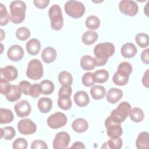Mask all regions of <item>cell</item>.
<instances>
[{"mask_svg": "<svg viewBox=\"0 0 149 149\" xmlns=\"http://www.w3.org/2000/svg\"><path fill=\"white\" fill-rule=\"evenodd\" d=\"M93 75L95 82L98 83H105L109 78V73L105 69H100L96 70L93 73Z\"/></svg>", "mask_w": 149, "mask_h": 149, "instance_id": "cell-30", "label": "cell"}, {"mask_svg": "<svg viewBox=\"0 0 149 149\" xmlns=\"http://www.w3.org/2000/svg\"><path fill=\"white\" fill-rule=\"evenodd\" d=\"M107 145V148L111 149H119L122 147L123 142L120 137H111L109 140L105 143Z\"/></svg>", "mask_w": 149, "mask_h": 149, "instance_id": "cell-38", "label": "cell"}, {"mask_svg": "<svg viewBox=\"0 0 149 149\" xmlns=\"http://www.w3.org/2000/svg\"><path fill=\"white\" fill-rule=\"evenodd\" d=\"M81 81L83 85L86 87L92 86L95 83L93 73L91 72H87L84 74L82 76Z\"/></svg>", "mask_w": 149, "mask_h": 149, "instance_id": "cell-40", "label": "cell"}, {"mask_svg": "<svg viewBox=\"0 0 149 149\" xmlns=\"http://www.w3.org/2000/svg\"><path fill=\"white\" fill-rule=\"evenodd\" d=\"M16 36L17 39L20 41H26L30 36V31L29 29L26 27H21L17 29L16 31Z\"/></svg>", "mask_w": 149, "mask_h": 149, "instance_id": "cell-37", "label": "cell"}, {"mask_svg": "<svg viewBox=\"0 0 149 149\" xmlns=\"http://www.w3.org/2000/svg\"><path fill=\"white\" fill-rule=\"evenodd\" d=\"M12 147L14 149H26L27 147V142L25 139L18 138L13 141Z\"/></svg>", "mask_w": 149, "mask_h": 149, "instance_id": "cell-43", "label": "cell"}, {"mask_svg": "<svg viewBox=\"0 0 149 149\" xmlns=\"http://www.w3.org/2000/svg\"><path fill=\"white\" fill-rule=\"evenodd\" d=\"M17 70L13 66L9 65L0 69V81H13L17 77Z\"/></svg>", "mask_w": 149, "mask_h": 149, "instance_id": "cell-12", "label": "cell"}, {"mask_svg": "<svg viewBox=\"0 0 149 149\" xmlns=\"http://www.w3.org/2000/svg\"><path fill=\"white\" fill-rule=\"evenodd\" d=\"M31 105L26 100H22L15 105V111L16 115L20 118L27 116L31 113Z\"/></svg>", "mask_w": 149, "mask_h": 149, "instance_id": "cell-13", "label": "cell"}, {"mask_svg": "<svg viewBox=\"0 0 149 149\" xmlns=\"http://www.w3.org/2000/svg\"><path fill=\"white\" fill-rule=\"evenodd\" d=\"M31 87V83L26 80H23L19 84V87L20 88L22 93L25 95H29L30 90Z\"/></svg>", "mask_w": 149, "mask_h": 149, "instance_id": "cell-44", "label": "cell"}, {"mask_svg": "<svg viewBox=\"0 0 149 149\" xmlns=\"http://www.w3.org/2000/svg\"><path fill=\"white\" fill-rule=\"evenodd\" d=\"M71 148H85L84 144L80 141H76L70 147Z\"/></svg>", "mask_w": 149, "mask_h": 149, "instance_id": "cell-51", "label": "cell"}, {"mask_svg": "<svg viewBox=\"0 0 149 149\" xmlns=\"http://www.w3.org/2000/svg\"><path fill=\"white\" fill-rule=\"evenodd\" d=\"M56 58V51L55 48L51 47L45 48L41 53L42 61L47 63H50L55 61Z\"/></svg>", "mask_w": 149, "mask_h": 149, "instance_id": "cell-18", "label": "cell"}, {"mask_svg": "<svg viewBox=\"0 0 149 149\" xmlns=\"http://www.w3.org/2000/svg\"><path fill=\"white\" fill-rule=\"evenodd\" d=\"M48 14L51 28L54 30H61L63 25V18L60 6L58 5H53L50 7Z\"/></svg>", "mask_w": 149, "mask_h": 149, "instance_id": "cell-4", "label": "cell"}, {"mask_svg": "<svg viewBox=\"0 0 149 149\" xmlns=\"http://www.w3.org/2000/svg\"><path fill=\"white\" fill-rule=\"evenodd\" d=\"M11 84L9 82L0 81V90L1 94L5 95Z\"/></svg>", "mask_w": 149, "mask_h": 149, "instance_id": "cell-48", "label": "cell"}, {"mask_svg": "<svg viewBox=\"0 0 149 149\" xmlns=\"http://www.w3.org/2000/svg\"><path fill=\"white\" fill-rule=\"evenodd\" d=\"M119 10L123 15L129 16H135L139 10L137 3L132 0H123L119 3Z\"/></svg>", "mask_w": 149, "mask_h": 149, "instance_id": "cell-8", "label": "cell"}, {"mask_svg": "<svg viewBox=\"0 0 149 149\" xmlns=\"http://www.w3.org/2000/svg\"><path fill=\"white\" fill-rule=\"evenodd\" d=\"M52 101L48 97L40 98L38 101V107L42 113H47L52 108Z\"/></svg>", "mask_w": 149, "mask_h": 149, "instance_id": "cell-24", "label": "cell"}, {"mask_svg": "<svg viewBox=\"0 0 149 149\" xmlns=\"http://www.w3.org/2000/svg\"><path fill=\"white\" fill-rule=\"evenodd\" d=\"M72 126L74 132L80 133L87 130L88 123L87 120L83 118H77L73 122Z\"/></svg>", "mask_w": 149, "mask_h": 149, "instance_id": "cell-22", "label": "cell"}, {"mask_svg": "<svg viewBox=\"0 0 149 149\" xmlns=\"http://www.w3.org/2000/svg\"><path fill=\"white\" fill-rule=\"evenodd\" d=\"M80 66L84 70L94 69L95 67L94 58L88 55L83 56L80 59Z\"/></svg>", "mask_w": 149, "mask_h": 149, "instance_id": "cell-23", "label": "cell"}, {"mask_svg": "<svg viewBox=\"0 0 149 149\" xmlns=\"http://www.w3.org/2000/svg\"><path fill=\"white\" fill-rule=\"evenodd\" d=\"M148 70L147 69L146 71L144 72V75L142 78V83L144 86L146 88H148L149 87V81H148Z\"/></svg>", "mask_w": 149, "mask_h": 149, "instance_id": "cell-50", "label": "cell"}, {"mask_svg": "<svg viewBox=\"0 0 149 149\" xmlns=\"http://www.w3.org/2000/svg\"><path fill=\"white\" fill-rule=\"evenodd\" d=\"M116 72L123 76L129 77L132 72V66L128 62H122L119 65Z\"/></svg>", "mask_w": 149, "mask_h": 149, "instance_id": "cell-31", "label": "cell"}, {"mask_svg": "<svg viewBox=\"0 0 149 149\" xmlns=\"http://www.w3.org/2000/svg\"><path fill=\"white\" fill-rule=\"evenodd\" d=\"M16 135V132L12 126H6L1 129V137L5 140H10L12 139Z\"/></svg>", "mask_w": 149, "mask_h": 149, "instance_id": "cell-34", "label": "cell"}, {"mask_svg": "<svg viewBox=\"0 0 149 149\" xmlns=\"http://www.w3.org/2000/svg\"><path fill=\"white\" fill-rule=\"evenodd\" d=\"M129 80V77H126L125 76H123L118 72H115L113 76L112 80L113 82L118 86H123L126 85Z\"/></svg>", "mask_w": 149, "mask_h": 149, "instance_id": "cell-39", "label": "cell"}, {"mask_svg": "<svg viewBox=\"0 0 149 149\" xmlns=\"http://www.w3.org/2000/svg\"><path fill=\"white\" fill-rule=\"evenodd\" d=\"M105 126L107 129V135L110 137H120L123 133V130L120 123L114 122L110 116H108L106 119Z\"/></svg>", "mask_w": 149, "mask_h": 149, "instance_id": "cell-9", "label": "cell"}, {"mask_svg": "<svg viewBox=\"0 0 149 149\" xmlns=\"http://www.w3.org/2000/svg\"><path fill=\"white\" fill-rule=\"evenodd\" d=\"M136 147L139 149H147L149 148V134L148 132L140 133L136 141Z\"/></svg>", "mask_w": 149, "mask_h": 149, "instance_id": "cell-21", "label": "cell"}, {"mask_svg": "<svg viewBox=\"0 0 149 149\" xmlns=\"http://www.w3.org/2000/svg\"><path fill=\"white\" fill-rule=\"evenodd\" d=\"M130 109L131 105L130 104L126 101H123L111 112L109 116L114 122L120 123L125 120Z\"/></svg>", "mask_w": 149, "mask_h": 149, "instance_id": "cell-3", "label": "cell"}, {"mask_svg": "<svg viewBox=\"0 0 149 149\" xmlns=\"http://www.w3.org/2000/svg\"><path fill=\"white\" fill-rule=\"evenodd\" d=\"M22 91L19 86L11 85L5 94L6 98L10 102H15L21 97Z\"/></svg>", "mask_w": 149, "mask_h": 149, "instance_id": "cell-16", "label": "cell"}, {"mask_svg": "<svg viewBox=\"0 0 149 149\" xmlns=\"http://www.w3.org/2000/svg\"><path fill=\"white\" fill-rule=\"evenodd\" d=\"M86 26L89 29L97 30L100 26V20L99 18L95 16H90L86 20Z\"/></svg>", "mask_w": 149, "mask_h": 149, "instance_id": "cell-33", "label": "cell"}, {"mask_svg": "<svg viewBox=\"0 0 149 149\" xmlns=\"http://www.w3.org/2000/svg\"><path fill=\"white\" fill-rule=\"evenodd\" d=\"M41 93L42 94L49 95L54 92V84L49 80H44L40 83Z\"/></svg>", "mask_w": 149, "mask_h": 149, "instance_id": "cell-29", "label": "cell"}, {"mask_svg": "<svg viewBox=\"0 0 149 149\" xmlns=\"http://www.w3.org/2000/svg\"><path fill=\"white\" fill-rule=\"evenodd\" d=\"M115 50V46L111 42H107L97 44L94 49L95 66L105 65L108 59L113 55Z\"/></svg>", "mask_w": 149, "mask_h": 149, "instance_id": "cell-1", "label": "cell"}, {"mask_svg": "<svg viewBox=\"0 0 149 149\" xmlns=\"http://www.w3.org/2000/svg\"><path fill=\"white\" fill-rule=\"evenodd\" d=\"M137 49L136 46L131 42H127L122 45L120 52L122 55L126 58L134 57L137 54Z\"/></svg>", "mask_w": 149, "mask_h": 149, "instance_id": "cell-19", "label": "cell"}, {"mask_svg": "<svg viewBox=\"0 0 149 149\" xmlns=\"http://www.w3.org/2000/svg\"><path fill=\"white\" fill-rule=\"evenodd\" d=\"M148 51H149V49L147 48L145 50H143L141 54V59L142 62L147 65L149 64Z\"/></svg>", "mask_w": 149, "mask_h": 149, "instance_id": "cell-49", "label": "cell"}, {"mask_svg": "<svg viewBox=\"0 0 149 149\" xmlns=\"http://www.w3.org/2000/svg\"><path fill=\"white\" fill-rule=\"evenodd\" d=\"M68 121L66 116L60 112L54 113L47 119V124L52 129H56L65 126Z\"/></svg>", "mask_w": 149, "mask_h": 149, "instance_id": "cell-7", "label": "cell"}, {"mask_svg": "<svg viewBox=\"0 0 149 149\" xmlns=\"http://www.w3.org/2000/svg\"><path fill=\"white\" fill-rule=\"evenodd\" d=\"M34 5L39 9H44L48 6L49 3V0H34L33 1Z\"/></svg>", "mask_w": 149, "mask_h": 149, "instance_id": "cell-47", "label": "cell"}, {"mask_svg": "<svg viewBox=\"0 0 149 149\" xmlns=\"http://www.w3.org/2000/svg\"><path fill=\"white\" fill-rule=\"evenodd\" d=\"M58 80L62 86H71L73 83V77L68 72L62 71L58 75Z\"/></svg>", "mask_w": 149, "mask_h": 149, "instance_id": "cell-32", "label": "cell"}, {"mask_svg": "<svg viewBox=\"0 0 149 149\" xmlns=\"http://www.w3.org/2000/svg\"><path fill=\"white\" fill-rule=\"evenodd\" d=\"M74 101L76 104L80 107L87 106L89 102L90 98L87 93L84 91H77L74 95Z\"/></svg>", "mask_w": 149, "mask_h": 149, "instance_id": "cell-17", "label": "cell"}, {"mask_svg": "<svg viewBox=\"0 0 149 149\" xmlns=\"http://www.w3.org/2000/svg\"><path fill=\"white\" fill-rule=\"evenodd\" d=\"M148 4H149V2H147V3L146 4V6H145V8H144V12H145L146 15L147 16H148V13H147V10H148V9H147V7H148Z\"/></svg>", "mask_w": 149, "mask_h": 149, "instance_id": "cell-52", "label": "cell"}, {"mask_svg": "<svg viewBox=\"0 0 149 149\" xmlns=\"http://www.w3.org/2000/svg\"><path fill=\"white\" fill-rule=\"evenodd\" d=\"M70 141V135L66 132L58 133L53 141V147L54 149H66L68 148Z\"/></svg>", "mask_w": 149, "mask_h": 149, "instance_id": "cell-10", "label": "cell"}, {"mask_svg": "<svg viewBox=\"0 0 149 149\" xmlns=\"http://www.w3.org/2000/svg\"><path fill=\"white\" fill-rule=\"evenodd\" d=\"M129 115L132 120L136 123L141 122L144 117V113L143 110L139 108H134L129 111Z\"/></svg>", "mask_w": 149, "mask_h": 149, "instance_id": "cell-27", "label": "cell"}, {"mask_svg": "<svg viewBox=\"0 0 149 149\" xmlns=\"http://www.w3.org/2000/svg\"><path fill=\"white\" fill-rule=\"evenodd\" d=\"M40 94H41V93L40 84L34 83L33 85H31V87L30 90L29 95H30L34 98H36L39 97Z\"/></svg>", "mask_w": 149, "mask_h": 149, "instance_id": "cell-45", "label": "cell"}, {"mask_svg": "<svg viewBox=\"0 0 149 149\" xmlns=\"http://www.w3.org/2000/svg\"><path fill=\"white\" fill-rule=\"evenodd\" d=\"M10 15H9L5 6L1 3H0V25L1 26L6 25L9 20Z\"/></svg>", "mask_w": 149, "mask_h": 149, "instance_id": "cell-36", "label": "cell"}, {"mask_svg": "<svg viewBox=\"0 0 149 149\" xmlns=\"http://www.w3.org/2000/svg\"><path fill=\"white\" fill-rule=\"evenodd\" d=\"M72 93V89L70 86H62L58 92L59 98H70Z\"/></svg>", "mask_w": 149, "mask_h": 149, "instance_id": "cell-41", "label": "cell"}, {"mask_svg": "<svg viewBox=\"0 0 149 149\" xmlns=\"http://www.w3.org/2000/svg\"><path fill=\"white\" fill-rule=\"evenodd\" d=\"M7 56L12 61H19L24 56V49L20 45H13L8 49Z\"/></svg>", "mask_w": 149, "mask_h": 149, "instance_id": "cell-14", "label": "cell"}, {"mask_svg": "<svg viewBox=\"0 0 149 149\" xmlns=\"http://www.w3.org/2000/svg\"><path fill=\"white\" fill-rule=\"evenodd\" d=\"M90 94L94 100H101L104 98L105 94V88L102 86H94L90 90Z\"/></svg>", "mask_w": 149, "mask_h": 149, "instance_id": "cell-28", "label": "cell"}, {"mask_svg": "<svg viewBox=\"0 0 149 149\" xmlns=\"http://www.w3.org/2000/svg\"><path fill=\"white\" fill-rule=\"evenodd\" d=\"M65 12L73 18L81 17L85 12V6L83 3L77 1H68L64 6Z\"/></svg>", "mask_w": 149, "mask_h": 149, "instance_id": "cell-5", "label": "cell"}, {"mask_svg": "<svg viewBox=\"0 0 149 149\" xmlns=\"http://www.w3.org/2000/svg\"><path fill=\"white\" fill-rule=\"evenodd\" d=\"M43 75V66L41 62L37 59L31 60L27 66L26 76L31 80H38Z\"/></svg>", "mask_w": 149, "mask_h": 149, "instance_id": "cell-6", "label": "cell"}, {"mask_svg": "<svg viewBox=\"0 0 149 149\" xmlns=\"http://www.w3.org/2000/svg\"><path fill=\"white\" fill-rule=\"evenodd\" d=\"M26 47L27 52L30 55H36L38 54L40 51L41 43L38 40L32 38L27 42Z\"/></svg>", "mask_w": 149, "mask_h": 149, "instance_id": "cell-20", "label": "cell"}, {"mask_svg": "<svg viewBox=\"0 0 149 149\" xmlns=\"http://www.w3.org/2000/svg\"><path fill=\"white\" fill-rule=\"evenodd\" d=\"M135 40L137 45L141 48H146L149 44L148 35L146 33H138L135 37Z\"/></svg>", "mask_w": 149, "mask_h": 149, "instance_id": "cell-35", "label": "cell"}, {"mask_svg": "<svg viewBox=\"0 0 149 149\" xmlns=\"http://www.w3.org/2000/svg\"><path fill=\"white\" fill-rule=\"evenodd\" d=\"M98 35L97 32L94 31H86L82 36V41L86 45H91L98 39Z\"/></svg>", "mask_w": 149, "mask_h": 149, "instance_id": "cell-26", "label": "cell"}, {"mask_svg": "<svg viewBox=\"0 0 149 149\" xmlns=\"http://www.w3.org/2000/svg\"><path fill=\"white\" fill-rule=\"evenodd\" d=\"M123 96V92L121 90L117 88H110L106 95L107 101L111 104H115L118 102Z\"/></svg>", "mask_w": 149, "mask_h": 149, "instance_id": "cell-15", "label": "cell"}, {"mask_svg": "<svg viewBox=\"0 0 149 149\" xmlns=\"http://www.w3.org/2000/svg\"><path fill=\"white\" fill-rule=\"evenodd\" d=\"M10 19L15 24L21 23L25 19L26 5L22 1H12L9 5Z\"/></svg>", "mask_w": 149, "mask_h": 149, "instance_id": "cell-2", "label": "cell"}, {"mask_svg": "<svg viewBox=\"0 0 149 149\" xmlns=\"http://www.w3.org/2000/svg\"><path fill=\"white\" fill-rule=\"evenodd\" d=\"M19 132L23 135L34 133L37 130V126L30 119L27 118L20 120L17 123Z\"/></svg>", "mask_w": 149, "mask_h": 149, "instance_id": "cell-11", "label": "cell"}, {"mask_svg": "<svg viewBox=\"0 0 149 149\" xmlns=\"http://www.w3.org/2000/svg\"><path fill=\"white\" fill-rule=\"evenodd\" d=\"M58 105L60 108L63 110H68L71 108L72 102L70 98H58Z\"/></svg>", "mask_w": 149, "mask_h": 149, "instance_id": "cell-42", "label": "cell"}, {"mask_svg": "<svg viewBox=\"0 0 149 149\" xmlns=\"http://www.w3.org/2000/svg\"><path fill=\"white\" fill-rule=\"evenodd\" d=\"M31 149H47L48 146L46 143L42 140H36L33 141L31 145Z\"/></svg>", "mask_w": 149, "mask_h": 149, "instance_id": "cell-46", "label": "cell"}, {"mask_svg": "<svg viewBox=\"0 0 149 149\" xmlns=\"http://www.w3.org/2000/svg\"><path fill=\"white\" fill-rule=\"evenodd\" d=\"M14 119V115L11 110L1 108L0 109V123L6 124L10 123Z\"/></svg>", "mask_w": 149, "mask_h": 149, "instance_id": "cell-25", "label": "cell"}]
</instances>
